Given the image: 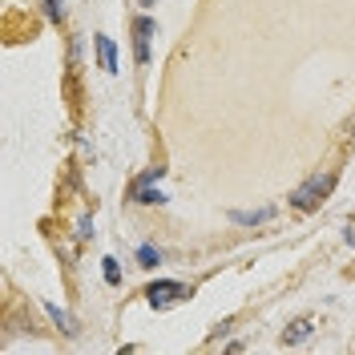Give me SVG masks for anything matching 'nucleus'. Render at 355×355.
I'll return each mask as SVG.
<instances>
[{
    "instance_id": "f257e3e1",
    "label": "nucleus",
    "mask_w": 355,
    "mask_h": 355,
    "mask_svg": "<svg viewBox=\"0 0 355 355\" xmlns=\"http://www.w3.org/2000/svg\"><path fill=\"white\" fill-rule=\"evenodd\" d=\"M335 190V174H315V178H307V182H303V186H299V190H295V210H315V206H319V202L327 198V194H331Z\"/></svg>"
},
{
    "instance_id": "f03ea898",
    "label": "nucleus",
    "mask_w": 355,
    "mask_h": 355,
    "mask_svg": "<svg viewBox=\"0 0 355 355\" xmlns=\"http://www.w3.org/2000/svg\"><path fill=\"white\" fill-rule=\"evenodd\" d=\"M182 295H190V287H182V283H154V287L146 291V299H150V307H170V303H178Z\"/></svg>"
},
{
    "instance_id": "7ed1b4c3",
    "label": "nucleus",
    "mask_w": 355,
    "mask_h": 355,
    "mask_svg": "<svg viewBox=\"0 0 355 355\" xmlns=\"http://www.w3.org/2000/svg\"><path fill=\"white\" fill-rule=\"evenodd\" d=\"M150 37H154V21L150 17H137L133 21V49H137V61L141 65L150 61Z\"/></svg>"
},
{
    "instance_id": "20e7f679",
    "label": "nucleus",
    "mask_w": 355,
    "mask_h": 355,
    "mask_svg": "<svg viewBox=\"0 0 355 355\" xmlns=\"http://www.w3.org/2000/svg\"><path fill=\"white\" fill-rule=\"evenodd\" d=\"M93 44H97V61H101V69H105V73H117V44H113L105 33H97Z\"/></svg>"
},
{
    "instance_id": "39448f33",
    "label": "nucleus",
    "mask_w": 355,
    "mask_h": 355,
    "mask_svg": "<svg viewBox=\"0 0 355 355\" xmlns=\"http://www.w3.org/2000/svg\"><path fill=\"white\" fill-rule=\"evenodd\" d=\"M307 335H311V319H299V323H291L287 331H283V343H287V347L291 343H303Z\"/></svg>"
},
{
    "instance_id": "423d86ee",
    "label": "nucleus",
    "mask_w": 355,
    "mask_h": 355,
    "mask_svg": "<svg viewBox=\"0 0 355 355\" xmlns=\"http://www.w3.org/2000/svg\"><path fill=\"white\" fill-rule=\"evenodd\" d=\"M270 214H275L270 206H266V210H254V214H246V210H239V214H234V222H246V226H250V222H266Z\"/></svg>"
},
{
    "instance_id": "0eeeda50",
    "label": "nucleus",
    "mask_w": 355,
    "mask_h": 355,
    "mask_svg": "<svg viewBox=\"0 0 355 355\" xmlns=\"http://www.w3.org/2000/svg\"><path fill=\"white\" fill-rule=\"evenodd\" d=\"M137 259H141V266H157V263H162V254H157L154 246H141V250H137Z\"/></svg>"
},
{
    "instance_id": "6e6552de",
    "label": "nucleus",
    "mask_w": 355,
    "mask_h": 355,
    "mask_svg": "<svg viewBox=\"0 0 355 355\" xmlns=\"http://www.w3.org/2000/svg\"><path fill=\"white\" fill-rule=\"evenodd\" d=\"M105 283H121V270H117V259H105Z\"/></svg>"
},
{
    "instance_id": "1a4fd4ad",
    "label": "nucleus",
    "mask_w": 355,
    "mask_h": 355,
    "mask_svg": "<svg viewBox=\"0 0 355 355\" xmlns=\"http://www.w3.org/2000/svg\"><path fill=\"white\" fill-rule=\"evenodd\" d=\"M49 315H53V319H57V323H61L65 331H77V327H73V319H69V315H65L61 307H49Z\"/></svg>"
},
{
    "instance_id": "9d476101",
    "label": "nucleus",
    "mask_w": 355,
    "mask_h": 355,
    "mask_svg": "<svg viewBox=\"0 0 355 355\" xmlns=\"http://www.w3.org/2000/svg\"><path fill=\"white\" fill-rule=\"evenodd\" d=\"M44 4H49V17H53V21H61V0H44Z\"/></svg>"
},
{
    "instance_id": "9b49d317",
    "label": "nucleus",
    "mask_w": 355,
    "mask_h": 355,
    "mask_svg": "<svg viewBox=\"0 0 355 355\" xmlns=\"http://www.w3.org/2000/svg\"><path fill=\"white\" fill-rule=\"evenodd\" d=\"M137 4H146V8H150V4H154V0H137Z\"/></svg>"
},
{
    "instance_id": "f8f14e48",
    "label": "nucleus",
    "mask_w": 355,
    "mask_h": 355,
    "mask_svg": "<svg viewBox=\"0 0 355 355\" xmlns=\"http://www.w3.org/2000/svg\"><path fill=\"white\" fill-rule=\"evenodd\" d=\"M352 133H355V121H352Z\"/></svg>"
}]
</instances>
